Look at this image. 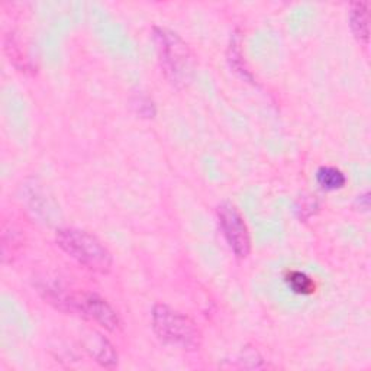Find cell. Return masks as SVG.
Segmentation results:
<instances>
[{
  "label": "cell",
  "instance_id": "1",
  "mask_svg": "<svg viewBox=\"0 0 371 371\" xmlns=\"http://www.w3.org/2000/svg\"><path fill=\"white\" fill-rule=\"evenodd\" d=\"M55 241L68 257L90 271L104 274L112 267V254L102 241L83 230L63 228L57 231Z\"/></svg>",
  "mask_w": 371,
  "mask_h": 371
},
{
  "label": "cell",
  "instance_id": "2",
  "mask_svg": "<svg viewBox=\"0 0 371 371\" xmlns=\"http://www.w3.org/2000/svg\"><path fill=\"white\" fill-rule=\"evenodd\" d=\"M154 40L166 76L173 85L184 86L193 71V60L188 44L176 32L164 28L154 29Z\"/></svg>",
  "mask_w": 371,
  "mask_h": 371
},
{
  "label": "cell",
  "instance_id": "3",
  "mask_svg": "<svg viewBox=\"0 0 371 371\" xmlns=\"http://www.w3.org/2000/svg\"><path fill=\"white\" fill-rule=\"evenodd\" d=\"M153 328L157 337L173 347L181 350H196L200 333L195 323L167 305H157L153 309Z\"/></svg>",
  "mask_w": 371,
  "mask_h": 371
},
{
  "label": "cell",
  "instance_id": "4",
  "mask_svg": "<svg viewBox=\"0 0 371 371\" xmlns=\"http://www.w3.org/2000/svg\"><path fill=\"white\" fill-rule=\"evenodd\" d=\"M219 228L227 244L238 258H245L251 251L249 231L245 219L232 203H224L217 208Z\"/></svg>",
  "mask_w": 371,
  "mask_h": 371
},
{
  "label": "cell",
  "instance_id": "5",
  "mask_svg": "<svg viewBox=\"0 0 371 371\" xmlns=\"http://www.w3.org/2000/svg\"><path fill=\"white\" fill-rule=\"evenodd\" d=\"M284 281L293 293L301 296H311L318 289L315 280L301 270H287L284 274Z\"/></svg>",
  "mask_w": 371,
  "mask_h": 371
},
{
  "label": "cell",
  "instance_id": "6",
  "mask_svg": "<svg viewBox=\"0 0 371 371\" xmlns=\"http://www.w3.org/2000/svg\"><path fill=\"white\" fill-rule=\"evenodd\" d=\"M350 26L355 38L368 43V6L365 4H355L350 12Z\"/></svg>",
  "mask_w": 371,
  "mask_h": 371
},
{
  "label": "cell",
  "instance_id": "7",
  "mask_svg": "<svg viewBox=\"0 0 371 371\" xmlns=\"http://www.w3.org/2000/svg\"><path fill=\"white\" fill-rule=\"evenodd\" d=\"M316 181L323 190L333 192L344 188L347 183V177L340 168L325 166L316 171Z\"/></svg>",
  "mask_w": 371,
  "mask_h": 371
},
{
  "label": "cell",
  "instance_id": "8",
  "mask_svg": "<svg viewBox=\"0 0 371 371\" xmlns=\"http://www.w3.org/2000/svg\"><path fill=\"white\" fill-rule=\"evenodd\" d=\"M92 355H95L96 361H99L100 364L106 365V367H112L115 362H117V354L112 348V345H110L103 337L97 335L96 341L93 340V344H92V348H89Z\"/></svg>",
  "mask_w": 371,
  "mask_h": 371
},
{
  "label": "cell",
  "instance_id": "9",
  "mask_svg": "<svg viewBox=\"0 0 371 371\" xmlns=\"http://www.w3.org/2000/svg\"><path fill=\"white\" fill-rule=\"evenodd\" d=\"M138 112L141 114V115H145V117H153L154 114H156V110H154V104H153V102L148 99V97H139V100H138Z\"/></svg>",
  "mask_w": 371,
  "mask_h": 371
}]
</instances>
